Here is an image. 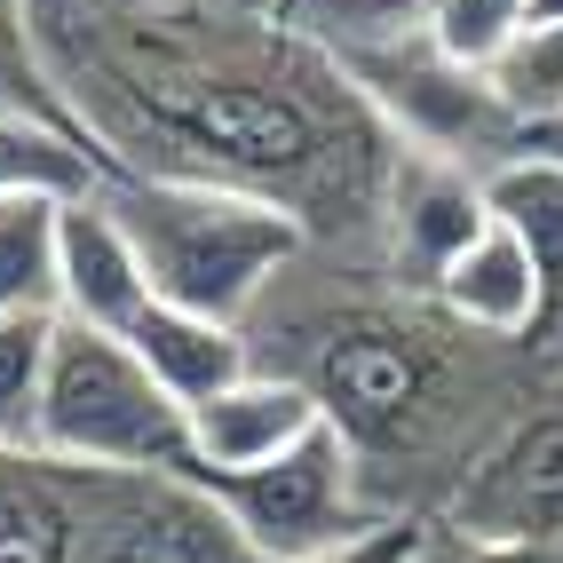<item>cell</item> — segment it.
Masks as SVG:
<instances>
[{
    "instance_id": "obj_1",
    "label": "cell",
    "mask_w": 563,
    "mask_h": 563,
    "mask_svg": "<svg viewBox=\"0 0 563 563\" xmlns=\"http://www.w3.org/2000/svg\"><path fill=\"white\" fill-rule=\"evenodd\" d=\"M32 48L103 175L222 183L318 239L382 246L405 135L278 9L32 0Z\"/></svg>"
},
{
    "instance_id": "obj_2",
    "label": "cell",
    "mask_w": 563,
    "mask_h": 563,
    "mask_svg": "<svg viewBox=\"0 0 563 563\" xmlns=\"http://www.w3.org/2000/svg\"><path fill=\"white\" fill-rule=\"evenodd\" d=\"M493 350H516V342L468 333L453 310H437V294L382 278V286H342L333 302L286 310V357H271V373L302 382L318 412L350 437L373 500L382 468H437L453 453V468L468 476L476 453L500 437L468 405H493V412L532 405L493 373ZM437 508H444V468H437Z\"/></svg>"
},
{
    "instance_id": "obj_3",
    "label": "cell",
    "mask_w": 563,
    "mask_h": 563,
    "mask_svg": "<svg viewBox=\"0 0 563 563\" xmlns=\"http://www.w3.org/2000/svg\"><path fill=\"white\" fill-rule=\"evenodd\" d=\"M0 563H254L183 476L0 453Z\"/></svg>"
},
{
    "instance_id": "obj_4",
    "label": "cell",
    "mask_w": 563,
    "mask_h": 563,
    "mask_svg": "<svg viewBox=\"0 0 563 563\" xmlns=\"http://www.w3.org/2000/svg\"><path fill=\"white\" fill-rule=\"evenodd\" d=\"M103 207L128 231L143 278L159 302L199 310L214 325H246L294 262L310 231L286 207L222 183H167V175H103Z\"/></svg>"
},
{
    "instance_id": "obj_5",
    "label": "cell",
    "mask_w": 563,
    "mask_h": 563,
    "mask_svg": "<svg viewBox=\"0 0 563 563\" xmlns=\"http://www.w3.org/2000/svg\"><path fill=\"white\" fill-rule=\"evenodd\" d=\"M32 453L80 461V468H135V476H183L191 484V412L167 397V382L143 365L120 333L56 318L48 350V397Z\"/></svg>"
},
{
    "instance_id": "obj_6",
    "label": "cell",
    "mask_w": 563,
    "mask_h": 563,
    "mask_svg": "<svg viewBox=\"0 0 563 563\" xmlns=\"http://www.w3.org/2000/svg\"><path fill=\"white\" fill-rule=\"evenodd\" d=\"M191 484L222 508V523L239 532V548L254 563H318L333 548L365 540L373 523H389L365 500V468L333 421H318L294 453L262 461V468H239V476L199 468Z\"/></svg>"
},
{
    "instance_id": "obj_7",
    "label": "cell",
    "mask_w": 563,
    "mask_h": 563,
    "mask_svg": "<svg viewBox=\"0 0 563 563\" xmlns=\"http://www.w3.org/2000/svg\"><path fill=\"white\" fill-rule=\"evenodd\" d=\"M468 540H563V389L523 405L437 508Z\"/></svg>"
},
{
    "instance_id": "obj_8",
    "label": "cell",
    "mask_w": 563,
    "mask_h": 563,
    "mask_svg": "<svg viewBox=\"0 0 563 563\" xmlns=\"http://www.w3.org/2000/svg\"><path fill=\"white\" fill-rule=\"evenodd\" d=\"M484 222H493V207H484V175L476 167L405 152L397 191H389V231H382L389 278L412 286V294H437V278L476 246Z\"/></svg>"
},
{
    "instance_id": "obj_9",
    "label": "cell",
    "mask_w": 563,
    "mask_h": 563,
    "mask_svg": "<svg viewBox=\"0 0 563 563\" xmlns=\"http://www.w3.org/2000/svg\"><path fill=\"white\" fill-rule=\"evenodd\" d=\"M318 421H325V412H318V397L302 382L254 365L246 382H231V389H214L207 405H191V461L214 468V476H239V468H262V461L294 453Z\"/></svg>"
},
{
    "instance_id": "obj_10",
    "label": "cell",
    "mask_w": 563,
    "mask_h": 563,
    "mask_svg": "<svg viewBox=\"0 0 563 563\" xmlns=\"http://www.w3.org/2000/svg\"><path fill=\"white\" fill-rule=\"evenodd\" d=\"M143 302H152V278H143L128 231L111 222L103 191L71 199L56 214V310L80 325H103V333H128Z\"/></svg>"
},
{
    "instance_id": "obj_11",
    "label": "cell",
    "mask_w": 563,
    "mask_h": 563,
    "mask_svg": "<svg viewBox=\"0 0 563 563\" xmlns=\"http://www.w3.org/2000/svg\"><path fill=\"white\" fill-rule=\"evenodd\" d=\"M437 310H453L468 333H493V342H532L548 333V294H540V271L500 222H484L476 246L437 278Z\"/></svg>"
},
{
    "instance_id": "obj_12",
    "label": "cell",
    "mask_w": 563,
    "mask_h": 563,
    "mask_svg": "<svg viewBox=\"0 0 563 563\" xmlns=\"http://www.w3.org/2000/svg\"><path fill=\"white\" fill-rule=\"evenodd\" d=\"M120 342L159 373L167 397H175L183 412L207 405L214 389H231V382H246V373H254V342H246V325H214V318H199V310L159 302V294L135 310V325L120 333Z\"/></svg>"
},
{
    "instance_id": "obj_13",
    "label": "cell",
    "mask_w": 563,
    "mask_h": 563,
    "mask_svg": "<svg viewBox=\"0 0 563 563\" xmlns=\"http://www.w3.org/2000/svg\"><path fill=\"white\" fill-rule=\"evenodd\" d=\"M484 207H493V222L540 271V294H548L540 350H548L555 325H563V152L555 143H523V152H508L500 167H484Z\"/></svg>"
},
{
    "instance_id": "obj_14",
    "label": "cell",
    "mask_w": 563,
    "mask_h": 563,
    "mask_svg": "<svg viewBox=\"0 0 563 563\" xmlns=\"http://www.w3.org/2000/svg\"><path fill=\"white\" fill-rule=\"evenodd\" d=\"M103 191V159L80 128L41 111H0V199H88Z\"/></svg>"
},
{
    "instance_id": "obj_15",
    "label": "cell",
    "mask_w": 563,
    "mask_h": 563,
    "mask_svg": "<svg viewBox=\"0 0 563 563\" xmlns=\"http://www.w3.org/2000/svg\"><path fill=\"white\" fill-rule=\"evenodd\" d=\"M484 88L508 111V128L532 143V135H555L563 128V16H540L523 24L516 41L484 64Z\"/></svg>"
},
{
    "instance_id": "obj_16",
    "label": "cell",
    "mask_w": 563,
    "mask_h": 563,
    "mask_svg": "<svg viewBox=\"0 0 563 563\" xmlns=\"http://www.w3.org/2000/svg\"><path fill=\"white\" fill-rule=\"evenodd\" d=\"M56 318L64 310H16V318H0V453H32V437H41Z\"/></svg>"
},
{
    "instance_id": "obj_17",
    "label": "cell",
    "mask_w": 563,
    "mask_h": 563,
    "mask_svg": "<svg viewBox=\"0 0 563 563\" xmlns=\"http://www.w3.org/2000/svg\"><path fill=\"white\" fill-rule=\"evenodd\" d=\"M71 199H0V318L56 310V214Z\"/></svg>"
},
{
    "instance_id": "obj_18",
    "label": "cell",
    "mask_w": 563,
    "mask_h": 563,
    "mask_svg": "<svg viewBox=\"0 0 563 563\" xmlns=\"http://www.w3.org/2000/svg\"><path fill=\"white\" fill-rule=\"evenodd\" d=\"M429 9L437 0H286V24H302L318 48L350 56V48H382V41H405V32H429Z\"/></svg>"
},
{
    "instance_id": "obj_19",
    "label": "cell",
    "mask_w": 563,
    "mask_h": 563,
    "mask_svg": "<svg viewBox=\"0 0 563 563\" xmlns=\"http://www.w3.org/2000/svg\"><path fill=\"white\" fill-rule=\"evenodd\" d=\"M523 16H532V0H437V9H429V41L453 64L484 71L523 32Z\"/></svg>"
},
{
    "instance_id": "obj_20",
    "label": "cell",
    "mask_w": 563,
    "mask_h": 563,
    "mask_svg": "<svg viewBox=\"0 0 563 563\" xmlns=\"http://www.w3.org/2000/svg\"><path fill=\"white\" fill-rule=\"evenodd\" d=\"M0 111H41L71 128V111L41 71V48H32V0H0Z\"/></svg>"
},
{
    "instance_id": "obj_21",
    "label": "cell",
    "mask_w": 563,
    "mask_h": 563,
    "mask_svg": "<svg viewBox=\"0 0 563 563\" xmlns=\"http://www.w3.org/2000/svg\"><path fill=\"white\" fill-rule=\"evenodd\" d=\"M412 532H421V516H389V523H373L365 540L333 548V555H318V563H405V555H412Z\"/></svg>"
},
{
    "instance_id": "obj_22",
    "label": "cell",
    "mask_w": 563,
    "mask_h": 563,
    "mask_svg": "<svg viewBox=\"0 0 563 563\" xmlns=\"http://www.w3.org/2000/svg\"><path fill=\"white\" fill-rule=\"evenodd\" d=\"M540 16H563V0H532V16H523V24H540Z\"/></svg>"
},
{
    "instance_id": "obj_23",
    "label": "cell",
    "mask_w": 563,
    "mask_h": 563,
    "mask_svg": "<svg viewBox=\"0 0 563 563\" xmlns=\"http://www.w3.org/2000/svg\"><path fill=\"white\" fill-rule=\"evenodd\" d=\"M231 9H278V0H231Z\"/></svg>"
}]
</instances>
